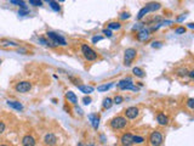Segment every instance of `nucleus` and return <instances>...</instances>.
Here are the masks:
<instances>
[{"instance_id": "f257e3e1", "label": "nucleus", "mask_w": 194, "mask_h": 146, "mask_svg": "<svg viewBox=\"0 0 194 146\" xmlns=\"http://www.w3.org/2000/svg\"><path fill=\"white\" fill-rule=\"evenodd\" d=\"M126 125H127V121H126L125 117H122V116L114 117V118L110 121V128L114 129V130L122 129V128H125Z\"/></svg>"}, {"instance_id": "f03ea898", "label": "nucleus", "mask_w": 194, "mask_h": 146, "mask_svg": "<svg viewBox=\"0 0 194 146\" xmlns=\"http://www.w3.org/2000/svg\"><path fill=\"white\" fill-rule=\"evenodd\" d=\"M163 141H164V138H163L161 133L158 130L150 133L149 138H148V142L150 146H160L163 144Z\"/></svg>"}, {"instance_id": "7ed1b4c3", "label": "nucleus", "mask_w": 194, "mask_h": 146, "mask_svg": "<svg viewBox=\"0 0 194 146\" xmlns=\"http://www.w3.org/2000/svg\"><path fill=\"white\" fill-rule=\"evenodd\" d=\"M81 53H83L84 57L86 58L87 61H95L97 58L96 51H94L92 49H91L89 45H86V44H84L83 46H81Z\"/></svg>"}, {"instance_id": "20e7f679", "label": "nucleus", "mask_w": 194, "mask_h": 146, "mask_svg": "<svg viewBox=\"0 0 194 146\" xmlns=\"http://www.w3.org/2000/svg\"><path fill=\"white\" fill-rule=\"evenodd\" d=\"M136 55H137L136 49H134V47H129V49H126L125 53H124V65H125V66H130L131 62L135 60Z\"/></svg>"}, {"instance_id": "39448f33", "label": "nucleus", "mask_w": 194, "mask_h": 146, "mask_svg": "<svg viewBox=\"0 0 194 146\" xmlns=\"http://www.w3.org/2000/svg\"><path fill=\"white\" fill-rule=\"evenodd\" d=\"M118 86L120 88L121 90H134V91H137L138 88L137 86H134V82H132L131 78H125V79H122L118 83Z\"/></svg>"}, {"instance_id": "423d86ee", "label": "nucleus", "mask_w": 194, "mask_h": 146, "mask_svg": "<svg viewBox=\"0 0 194 146\" xmlns=\"http://www.w3.org/2000/svg\"><path fill=\"white\" fill-rule=\"evenodd\" d=\"M46 35L51 39V40L54 42V45H62V46L67 45L66 39H64L63 37L58 35V34H57V33H55V32H47V33H46Z\"/></svg>"}, {"instance_id": "0eeeda50", "label": "nucleus", "mask_w": 194, "mask_h": 146, "mask_svg": "<svg viewBox=\"0 0 194 146\" xmlns=\"http://www.w3.org/2000/svg\"><path fill=\"white\" fill-rule=\"evenodd\" d=\"M30 89H32V83L30 82H27V81H23V82H19L15 85V90L18 91V93H28Z\"/></svg>"}, {"instance_id": "6e6552de", "label": "nucleus", "mask_w": 194, "mask_h": 146, "mask_svg": "<svg viewBox=\"0 0 194 146\" xmlns=\"http://www.w3.org/2000/svg\"><path fill=\"white\" fill-rule=\"evenodd\" d=\"M124 113H125V117H126V118L134 119V118H136V117L138 116L140 110L137 109V107H135V106H131V107H127Z\"/></svg>"}, {"instance_id": "1a4fd4ad", "label": "nucleus", "mask_w": 194, "mask_h": 146, "mask_svg": "<svg viewBox=\"0 0 194 146\" xmlns=\"http://www.w3.org/2000/svg\"><path fill=\"white\" fill-rule=\"evenodd\" d=\"M120 141H121L122 146H131L132 144H134V135L130 134V133L122 134L121 138H120Z\"/></svg>"}, {"instance_id": "9d476101", "label": "nucleus", "mask_w": 194, "mask_h": 146, "mask_svg": "<svg viewBox=\"0 0 194 146\" xmlns=\"http://www.w3.org/2000/svg\"><path fill=\"white\" fill-rule=\"evenodd\" d=\"M137 39L140 42H146L149 39V29H146V28H142L141 31H138L137 33Z\"/></svg>"}, {"instance_id": "9b49d317", "label": "nucleus", "mask_w": 194, "mask_h": 146, "mask_svg": "<svg viewBox=\"0 0 194 146\" xmlns=\"http://www.w3.org/2000/svg\"><path fill=\"white\" fill-rule=\"evenodd\" d=\"M44 141H45V144L49 145V146H54V145L56 144V141H57V138H56V136H55L52 133H49V134L45 135Z\"/></svg>"}, {"instance_id": "f8f14e48", "label": "nucleus", "mask_w": 194, "mask_h": 146, "mask_svg": "<svg viewBox=\"0 0 194 146\" xmlns=\"http://www.w3.org/2000/svg\"><path fill=\"white\" fill-rule=\"evenodd\" d=\"M22 145L23 146H35V139L32 135H24L22 139Z\"/></svg>"}, {"instance_id": "ddd939ff", "label": "nucleus", "mask_w": 194, "mask_h": 146, "mask_svg": "<svg viewBox=\"0 0 194 146\" xmlns=\"http://www.w3.org/2000/svg\"><path fill=\"white\" fill-rule=\"evenodd\" d=\"M6 104L11 107L14 110H17V111H23V105L18 101H12V100H7Z\"/></svg>"}, {"instance_id": "4468645a", "label": "nucleus", "mask_w": 194, "mask_h": 146, "mask_svg": "<svg viewBox=\"0 0 194 146\" xmlns=\"http://www.w3.org/2000/svg\"><path fill=\"white\" fill-rule=\"evenodd\" d=\"M89 119L92 124L94 129H98V125H100V117L97 114H89Z\"/></svg>"}, {"instance_id": "2eb2a0df", "label": "nucleus", "mask_w": 194, "mask_h": 146, "mask_svg": "<svg viewBox=\"0 0 194 146\" xmlns=\"http://www.w3.org/2000/svg\"><path fill=\"white\" fill-rule=\"evenodd\" d=\"M66 99L68 100V102L73 104V105H77L78 104V97H77V95L73 91H67L66 93Z\"/></svg>"}, {"instance_id": "dca6fc26", "label": "nucleus", "mask_w": 194, "mask_h": 146, "mask_svg": "<svg viewBox=\"0 0 194 146\" xmlns=\"http://www.w3.org/2000/svg\"><path fill=\"white\" fill-rule=\"evenodd\" d=\"M157 121H158V123L160 125H168V123H169V118H168L164 113H158Z\"/></svg>"}, {"instance_id": "f3484780", "label": "nucleus", "mask_w": 194, "mask_h": 146, "mask_svg": "<svg viewBox=\"0 0 194 146\" xmlns=\"http://www.w3.org/2000/svg\"><path fill=\"white\" fill-rule=\"evenodd\" d=\"M78 89L84 94H90V93L94 91V86H91V85H78Z\"/></svg>"}, {"instance_id": "a211bd4d", "label": "nucleus", "mask_w": 194, "mask_h": 146, "mask_svg": "<svg viewBox=\"0 0 194 146\" xmlns=\"http://www.w3.org/2000/svg\"><path fill=\"white\" fill-rule=\"evenodd\" d=\"M146 6L148 7L149 12H150V11H157V10H159V9H160V4H159V3H155V1L148 3V4L146 5Z\"/></svg>"}, {"instance_id": "6ab92c4d", "label": "nucleus", "mask_w": 194, "mask_h": 146, "mask_svg": "<svg viewBox=\"0 0 194 146\" xmlns=\"http://www.w3.org/2000/svg\"><path fill=\"white\" fill-rule=\"evenodd\" d=\"M132 73H134L136 77H140V78H143V77L146 76L145 71L142 70V68H140V67H134V70H132Z\"/></svg>"}, {"instance_id": "aec40b11", "label": "nucleus", "mask_w": 194, "mask_h": 146, "mask_svg": "<svg viewBox=\"0 0 194 146\" xmlns=\"http://www.w3.org/2000/svg\"><path fill=\"white\" fill-rule=\"evenodd\" d=\"M10 3H11V4H14V5H17V6H19L21 9L28 10V7H27V5H26V3L23 1V0H10Z\"/></svg>"}, {"instance_id": "412c9836", "label": "nucleus", "mask_w": 194, "mask_h": 146, "mask_svg": "<svg viewBox=\"0 0 194 146\" xmlns=\"http://www.w3.org/2000/svg\"><path fill=\"white\" fill-rule=\"evenodd\" d=\"M149 12V10H148V7L147 6H145V7H142L141 10H140V12H138V15H137V18L138 19H141V18H143Z\"/></svg>"}, {"instance_id": "4be33fe9", "label": "nucleus", "mask_w": 194, "mask_h": 146, "mask_svg": "<svg viewBox=\"0 0 194 146\" xmlns=\"http://www.w3.org/2000/svg\"><path fill=\"white\" fill-rule=\"evenodd\" d=\"M112 105H113V100L109 99V97H106V99L103 100V104H102V106H103V109H110Z\"/></svg>"}, {"instance_id": "5701e85b", "label": "nucleus", "mask_w": 194, "mask_h": 146, "mask_svg": "<svg viewBox=\"0 0 194 146\" xmlns=\"http://www.w3.org/2000/svg\"><path fill=\"white\" fill-rule=\"evenodd\" d=\"M112 85H113V83H109V84H103V85H100V86H97V90H98V91H107V90H109L110 88H112Z\"/></svg>"}, {"instance_id": "b1692460", "label": "nucleus", "mask_w": 194, "mask_h": 146, "mask_svg": "<svg viewBox=\"0 0 194 146\" xmlns=\"http://www.w3.org/2000/svg\"><path fill=\"white\" fill-rule=\"evenodd\" d=\"M176 73L178 74V76H181V77H187L188 76V70L187 68H178V70L176 71Z\"/></svg>"}, {"instance_id": "393cba45", "label": "nucleus", "mask_w": 194, "mask_h": 146, "mask_svg": "<svg viewBox=\"0 0 194 146\" xmlns=\"http://www.w3.org/2000/svg\"><path fill=\"white\" fill-rule=\"evenodd\" d=\"M50 6H51V9H52L54 11H56V12L61 11V6H59V4H57L56 1H51V3H50Z\"/></svg>"}, {"instance_id": "a878e982", "label": "nucleus", "mask_w": 194, "mask_h": 146, "mask_svg": "<svg viewBox=\"0 0 194 146\" xmlns=\"http://www.w3.org/2000/svg\"><path fill=\"white\" fill-rule=\"evenodd\" d=\"M121 24L119 22H110L108 24V29H120Z\"/></svg>"}, {"instance_id": "bb28decb", "label": "nucleus", "mask_w": 194, "mask_h": 146, "mask_svg": "<svg viewBox=\"0 0 194 146\" xmlns=\"http://www.w3.org/2000/svg\"><path fill=\"white\" fill-rule=\"evenodd\" d=\"M122 101H124V97L120 96V95H117V96L114 97V100H113V104H115V105H120Z\"/></svg>"}, {"instance_id": "cd10ccee", "label": "nucleus", "mask_w": 194, "mask_h": 146, "mask_svg": "<svg viewBox=\"0 0 194 146\" xmlns=\"http://www.w3.org/2000/svg\"><path fill=\"white\" fill-rule=\"evenodd\" d=\"M142 142H145V139L142 136L134 135V144H142Z\"/></svg>"}, {"instance_id": "c85d7f7f", "label": "nucleus", "mask_w": 194, "mask_h": 146, "mask_svg": "<svg viewBox=\"0 0 194 146\" xmlns=\"http://www.w3.org/2000/svg\"><path fill=\"white\" fill-rule=\"evenodd\" d=\"M145 24L146 23H142V22L141 23H137V24H135L134 27H132V31H141L142 28H145Z\"/></svg>"}, {"instance_id": "c756f323", "label": "nucleus", "mask_w": 194, "mask_h": 146, "mask_svg": "<svg viewBox=\"0 0 194 146\" xmlns=\"http://www.w3.org/2000/svg\"><path fill=\"white\" fill-rule=\"evenodd\" d=\"M29 4L33 5V6H42L43 5L42 0H29Z\"/></svg>"}, {"instance_id": "7c9ffc66", "label": "nucleus", "mask_w": 194, "mask_h": 146, "mask_svg": "<svg viewBox=\"0 0 194 146\" xmlns=\"http://www.w3.org/2000/svg\"><path fill=\"white\" fill-rule=\"evenodd\" d=\"M18 15H19V16H27V15H29V10L19 9V10H18Z\"/></svg>"}, {"instance_id": "2f4dec72", "label": "nucleus", "mask_w": 194, "mask_h": 146, "mask_svg": "<svg viewBox=\"0 0 194 146\" xmlns=\"http://www.w3.org/2000/svg\"><path fill=\"white\" fill-rule=\"evenodd\" d=\"M175 33L176 34H185L186 33V28L185 27H178V28H176Z\"/></svg>"}, {"instance_id": "473e14b6", "label": "nucleus", "mask_w": 194, "mask_h": 146, "mask_svg": "<svg viewBox=\"0 0 194 146\" xmlns=\"http://www.w3.org/2000/svg\"><path fill=\"white\" fill-rule=\"evenodd\" d=\"M3 43H6L4 45H7V46H18L19 45V44H17L15 42H10V40H3Z\"/></svg>"}, {"instance_id": "72a5a7b5", "label": "nucleus", "mask_w": 194, "mask_h": 146, "mask_svg": "<svg viewBox=\"0 0 194 146\" xmlns=\"http://www.w3.org/2000/svg\"><path fill=\"white\" fill-rule=\"evenodd\" d=\"M187 106L189 107V109H193V107H194V99H192V97H190V99H188Z\"/></svg>"}, {"instance_id": "f704fd0d", "label": "nucleus", "mask_w": 194, "mask_h": 146, "mask_svg": "<svg viewBox=\"0 0 194 146\" xmlns=\"http://www.w3.org/2000/svg\"><path fill=\"white\" fill-rule=\"evenodd\" d=\"M120 18L121 19H127V18H130V14L129 12H122V14H120Z\"/></svg>"}, {"instance_id": "c9c22d12", "label": "nucleus", "mask_w": 194, "mask_h": 146, "mask_svg": "<svg viewBox=\"0 0 194 146\" xmlns=\"http://www.w3.org/2000/svg\"><path fill=\"white\" fill-rule=\"evenodd\" d=\"M163 43L161 42H153L152 43V47H161Z\"/></svg>"}, {"instance_id": "e433bc0d", "label": "nucleus", "mask_w": 194, "mask_h": 146, "mask_svg": "<svg viewBox=\"0 0 194 146\" xmlns=\"http://www.w3.org/2000/svg\"><path fill=\"white\" fill-rule=\"evenodd\" d=\"M91 101H92V100H91V97H84V99H83V102H84V105H90L91 104Z\"/></svg>"}, {"instance_id": "4c0bfd02", "label": "nucleus", "mask_w": 194, "mask_h": 146, "mask_svg": "<svg viewBox=\"0 0 194 146\" xmlns=\"http://www.w3.org/2000/svg\"><path fill=\"white\" fill-rule=\"evenodd\" d=\"M4 132H5V123L0 122V134H3Z\"/></svg>"}, {"instance_id": "58836bf2", "label": "nucleus", "mask_w": 194, "mask_h": 146, "mask_svg": "<svg viewBox=\"0 0 194 146\" xmlns=\"http://www.w3.org/2000/svg\"><path fill=\"white\" fill-rule=\"evenodd\" d=\"M103 34H106V37L110 38V37H112V32H110V29H103Z\"/></svg>"}, {"instance_id": "ea45409f", "label": "nucleus", "mask_w": 194, "mask_h": 146, "mask_svg": "<svg viewBox=\"0 0 194 146\" xmlns=\"http://www.w3.org/2000/svg\"><path fill=\"white\" fill-rule=\"evenodd\" d=\"M100 40H102V37H94V38H92V43H94V44H96V43L100 42Z\"/></svg>"}, {"instance_id": "a19ab883", "label": "nucleus", "mask_w": 194, "mask_h": 146, "mask_svg": "<svg viewBox=\"0 0 194 146\" xmlns=\"http://www.w3.org/2000/svg\"><path fill=\"white\" fill-rule=\"evenodd\" d=\"M17 51H18V54H19V53H21V54H26V53H27L26 49H19V47L17 49Z\"/></svg>"}, {"instance_id": "79ce46f5", "label": "nucleus", "mask_w": 194, "mask_h": 146, "mask_svg": "<svg viewBox=\"0 0 194 146\" xmlns=\"http://www.w3.org/2000/svg\"><path fill=\"white\" fill-rule=\"evenodd\" d=\"M186 18V15H182V16H180L178 18H177V21L178 22H181V21H183V19H185Z\"/></svg>"}, {"instance_id": "37998d69", "label": "nucleus", "mask_w": 194, "mask_h": 146, "mask_svg": "<svg viewBox=\"0 0 194 146\" xmlns=\"http://www.w3.org/2000/svg\"><path fill=\"white\" fill-rule=\"evenodd\" d=\"M188 76L193 79V78H194V71H188Z\"/></svg>"}, {"instance_id": "c03bdc74", "label": "nucleus", "mask_w": 194, "mask_h": 146, "mask_svg": "<svg viewBox=\"0 0 194 146\" xmlns=\"http://www.w3.org/2000/svg\"><path fill=\"white\" fill-rule=\"evenodd\" d=\"M75 111H77V112H78V113H79L80 116H81V114H83V111H81V110L79 109V107H77V106H75Z\"/></svg>"}, {"instance_id": "a18cd8bd", "label": "nucleus", "mask_w": 194, "mask_h": 146, "mask_svg": "<svg viewBox=\"0 0 194 146\" xmlns=\"http://www.w3.org/2000/svg\"><path fill=\"white\" fill-rule=\"evenodd\" d=\"M188 27H189L190 29H193V28H194V23H192V22H190V23H188Z\"/></svg>"}, {"instance_id": "49530a36", "label": "nucleus", "mask_w": 194, "mask_h": 146, "mask_svg": "<svg viewBox=\"0 0 194 146\" xmlns=\"http://www.w3.org/2000/svg\"><path fill=\"white\" fill-rule=\"evenodd\" d=\"M45 1H47V3H51V1H55V0H45Z\"/></svg>"}, {"instance_id": "de8ad7c7", "label": "nucleus", "mask_w": 194, "mask_h": 146, "mask_svg": "<svg viewBox=\"0 0 194 146\" xmlns=\"http://www.w3.org/2000/svg\"><path fill=\"white\" fill-rule=\"evenodd\" d=\"M1 62H3V61H1V58H0V65H1Z\"/></svg>"}, {"instance_id": "09e8293b", "label": "nucleus", "mask_w": 194, "mask_h": 146, "mask_svg": "<svg viewBox=\"0 0 194 146\" xmlns=\"http://www.w3.org/2000/svg\"><path fill=\"white\" fill-rule=\"evenodd\" d=\"M0 146H7V145H0Z\"/></svg>"}, {"instance_id": "8fccbe9b", "label": "nucleus", "mask_w": 194, "mask_h": 146, "mask_svg": "<svg viewBox=\"0 0 194 146\" xmlns=\"http://www.w3.org/2000/svg\"><path fill=\"white\" fill-rule=\"evenodd\" d=\"M90 146H94V145H90Z\"/></svg>"}]
</instances>
